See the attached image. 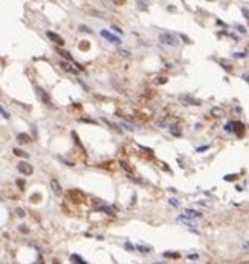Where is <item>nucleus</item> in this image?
Here are the masks:
<instances>
[{
  "mask_svg": "<svg viewBox=\"0 0 249 264\" xmlns=\"http://www.w3.org/2000/svg\"><path fill=\"white\" fill-rule=\"evenodd\" d=\"M159 41H161L162 45H165V46H173V47L179 46V38H177L174 34H171V32H162L161 35H159Z\"/></svg>",
  "mask_w": 249,
  "mask_h": 264,
  "instance_id": "1",
  "label": "nucleus"
},
{
  "mask_svg": "<svg viewBox=\"0 0 249 264\" xmlns=\"http://www.w3.org/2000/svg\"><path fill=\"white\" fill-rule=\"evenodd\" d=\"M67 197L73 201V203H84V201H86V194L81 192L79 190H69Z\"/></svg>",
  "mask_w": 249,
  "mask_h": 264,
  "instance_id": "2",
  "label": "nucleus"
},
{
  "mask_svg": "<svg viewBox=\"0 0 249 264\" xmlns=\"http://www.w3.org/2000/svg\"><path fill=\"white\" fill-rule=\"evenodd\" d=\"M17 170H19L21 174H25V176H31L34 173L32 165H29L28 162H19V164H17Z\"/></svg>",
  "mask_w": 249,
  "mask_h": 264,
  "instance_id": "3",
  "label": "nucleus"
},
{
  "mask_svg": "<svg viewBox=\"0 0 249 264\" xmlns=\"http://www.w3.org/2000/svg\"><path fill=\"white\" fill-rule=\"evenodd\" d=\"M35 92H37V96L40 99H41V102H44V104H47V105H51L52 104V101H51V96L47 95V92H44L41 87H35Z\"/></svg>",
  "mask_w": 249,
  "mask_h": 264,
  "instance_id": "4",
  "label": "nucleus"
},
{
  "mask_svg": "<svg viewBox=\"0 0 249 264\" xmlns=\"http://www.w3.org/2000/svg\"><path fill=\"white\" fill-rule=\"evenodd\" d=\"M99 34H101V37H104L105 40H109L110 43H118V45H119V43H121V40H119L118 37H115L113 34H110L109 31H105V29H103V31H101Z\"/></svg>",
  "mask_w": 249,
  "mask_h": 264,
  "instance_id": "5",
  "label": "nucleus"
},
{
  "mask_svg": "<svg viewBox=\"0 0 249 264\" xmlns=\"http://www.w3.org/2000/svg\"><path fill=\"white\" fill-rule=\"evenodd\" d=\"M179 99L182 101V102H185L186 105H200V101H199V99H194V98H191V96H188V95L180 96Z\"/></svg>",
  "mask_w": 249,
  "mask_h": 264,
  "instance_id": "6",
  "label": "nucleus"
},
{
  "mask_svg": "<svg viewBox=\"0 0 249 264\" xmlns=\"http://www.w3.org/2000/svg\"><path fill=\"white\" fill-rule=\"evenodd\" d=\"M47 37L51 38V40L54 41V43H57L58 46H63V45H64V40L60 37L58 34H55V32H51V31H47Z\"/></svg>",
  "mask_w": 249,
  "mask_h": 264,
  "instance_id": "7",
  "label": "nucleus"
},
{
  "mask_svg": "<svg viewBox=\"0 0 249 264\" xmlns=\"http://www.w3.org/2000/svg\"><path fill=\"white\" fill-rule=\"evenodd\" d=\"M51 188H52V191H54L57 196H61V194H63V191H61V185L57 182L55 179L51 180Z\"/></svg>",
  "mask_w": 249,
  "mask_h": 264,
  "instance_id": "8",
  "label": "nucleus"
},
{
  "mask_svg": "<svg viewBox=\"0 0 249 264\" xmlns=\"http://www.w3.org/2000/svg\"><path fill=\"white\" fill-rule=\"evenodd\" d=\"M234 131H235V134L238 136V138H242L243 136V131H244V125L242 124V122H234Z\"/></svg>",
  "mask_w": 249,
  "mask_h": 264,
  "instance_id": "9",
  "label": "nucleus"
},
{
  "mask_svg": "<svg viewBox=\"0 0 249 264\" xmlns=\"http://www.w3.org/2000/svg\"><path fill=\"white\" fill-rule=\"evenodd\" d=\"M211 115L214 118H223L225 112H223V108H220V107H212L211 108Z\"/></svg>",
  "mask_w": 249,
  "mask_h": 264,
  "instance_id": "10",
  "label": "nucleus"
},
{
  "mask_svg": "<svg viewBox=\"0 0 249 264\" xmlns=\"http://www.w3.org/2000/svg\"><path fill=\"white\" fill-rule=\"evenodd\" d=\"M70 261H72L73 264H87L84 259L79 257V255H77V253H73V255H70Z\"/></svg>",
  "mask_w": 249,
  "mask_h": 264,
  "instance_id": "11",
  "label": "nucleus"
},
{
  "mask_svg": "<svg viewBox=\"0 0 249 264\" xmlns=\"http://www.w3.org/2000/svg\"><path fill=\"white\" fill-rule=\"evenodd\" d=\"M17 140H19L20 144H28V142H31V138H29V134H26V133H20L17 136Z\"/></svg>",
  "mask_w": 249,
  "mask_h": 264,
  "instance_id": "12",
  "label": "nucleus"
},
{
  "mask_svg": "<svg viewBox=\"0 0 249 264\" xmlns=\"http://www.w3.org/2000/svg\"><path fill=\"white\" fill-rule=\"evenodd\" d=\"M185 212H186V217H190V218H199V217H202L200 212H197V211H193V209H186Z\"/></svg>",
  "mask_w": 249,
  "mask_h": 264,
  "instance_id": "13",
  "label": "nucleus"
},
{
  "mask_svg": "<svg viewBox=\"0 0 249 264\" xmlns=\"http://www.w3.org/2000/svg\"><path fill=\"white\" fill-rule=\"evenodd\" d=\"M60 66H61V67H63L64 70H69V72H72V73H77V69H73L72 66H70L69 63H66V61H61Z\"/></svg>",
  "mask_w": 249,
  "mask_h": 264,
  "instance_id": "14",
  "label": "nucleus"
},
{
  "mask_svg": "<svg viewBox=\"0 0 249 264\" xmlns=\"http://www.w3.org/2000/svg\"><path fill=\"white\" fill-rule=\"evenodd\" d=\"M96 211H99V212H107V214H115V208H109V206H101V208H96Z\"/></svg>",
  "mask_w": 249,
  "mask_h": 264,
  "instance_id": "15",
  "label": "nucleus"
},
{
  "mask_svg": "<svg viewBox=\"0 0 249 264\" xmlns=\"http://www.w3.org/2000/svg\"><path fill=\"white\" fill-rule=\"evenodd\" d=\"M170 131H171L173 136H177V138H179V136L182 134L180 128H179V127H176V125H171V127H170Z\"/></svg>",
  "mask_w": 249,
  "mask_h": 264,
  "instance_id": "16",
  "label": "nucleus"
},
{
  "mask_svg": "<svg viewBox=\"0 0 249 264\" xmlns=\"http://www.w3.org/2000/svg\"><path fill=\"white\" fill-rule=\"evenodd\" d=\"M136 249L139 250V252H142V253H150V252H152V247H148V246H142V244L136 246Z\"/></svg>",
  "mask_w": 249,
  "mask_h": 264,
  "instance_id": "17",
  "label": "nucleus"
},
{
  "mask_svg": "<svg viewBox=\"0 0 249 264\" xmlns=\"http://www.w3.org/2000/svg\"><path fill=\"white\" fill-rule=\"evenodd\" d=\"M14 154L15 156H20V157H28L29 154L26 151H23V150H20V148H14Z\"/></svg>",
  "mask_w": 249,
  "mask_h": 264,
  "instance_id": "18",
  "label": "nucleus"
},
{
  "mask_svg": "<svg viewBox=\"0 0 249 264\" xmlns=\"http://www.w3.org/2000/svg\"><path fill=\"white\" fill-rule=\"evenodd\" d=\"M220 64L223 66V69H225V70H228V72H231V70H232V66H231L229 63H226L225 60H220Z\"/></svg>",
  "mask_w": 249,
  "mask_h": 264,
  "instance_id": "19",
  "label": "nucleus"
},
{
  "mask_svg": "<svg viewBox=\"0 0 249 264\" xmlns=\"http://www.w3.org/2000/svg\"><path fill=\"white\" fill-rule=\"evenodd\" d=\"M118 54L121 55V57H124V58H130V57H132L130 52H128V51H124V49H119V51H118Z\"/></svg>",
  "mask_w": 249,
  "mask_h": 264,
  "instance_id": "20",
  "label": "nucleus"
},
{
  "mask_svg": "<svg viewBox=\"0 0 249 264\" xmlns=\"http://www.w3.org/2000/svg\"><path fill=\"white\" fill-rule=\"evenodd\" d=\"M57 52H58V54H61V55L64 57V58L72 60V57H70V54H69V52H66V51H63V49H57Z\"/></svg>",
  "mask_w": 249,
  "mask_h": 264,
  "instance_id": "21",
  "label": "nucleus"
},
{
  "mask_svg": "<svg viewBox=\"0 0 249 264\" xmlns=\"http://www.w3.org/2000/svg\"><path fill=\"white\" fill-rule=\"evenodd\" d=\"M225 130L228 131V133H231V131H234V122H228V124L225 125Z\"/></svg>",
  "mask_w": 249,
  "mask_h": 264,
  "instance_id": "22",
  "label": "nucleus"
},
{
  "mask_svg": "<svg viewBox=\"0 0 249 264\" xmlns=\"http://www.w3.org/2000/svg\"><path fill=\"white\" fill-rule=\"evenodd\" d=\"M0 115H2L3 118H6V119H9V113H8L6 110L2 107V105H0Z\"/></svg>",
  "mask_w": 249,
  "mask_h": 264,
  "instance_id": "23",
  "label": "nucleus"
},
{
  "mask_svg": "<svg viewBox=\"0 0 249 264\" xmlns=\"http://www.w3.org/2000/svg\"><path fill=\"white\" fill-rule=\"evenodd\" d=\"M79 31H81V32H86V34H90L92 32V29L89 28V26H84V25L79 26Z\"/></svg>",
  "mask_w": 249,
  "mask_h": 264,
  "instance_id": "24",
  "label": "nucleus"
},
{
  "mask_svg": "<svg viewBox=\"0 0 249 264\" xmlns=\"http://www.w3.org/2000/svg\"><path fill=\"white\" fill-rule=\"evenodd\" d=\"M79 49L87 51L89 49V41H81V43H79Z\"/></svg>",
  "mask_w": 249,
  "mask_h": 264,
  "instance_id": "25",
  "label": "nucleus"
},
{
  "mask_svg": "<svg viewBox=\"0 0 249 264\" xmlns=\"http://www.w3.org/2000/svg\"><path fill=\"white\" fill-rule=\"evenodd\" d=\"M235 179H237V174H228V176H225V180H228V182L235 180Z\"/></svg>",
  "mask_w": 249,
  "mask_h": 264,
  "instance_id": "26",
  "label": "nucleus"
},
{
  "mask_svg": "<svg viewBox=\"0 0 249 264\" xmlns=\"http://www.w3.org/2000/svg\"><path fill=\"white\" fill-rule=\"evenodd\" d=\"M119 165H121V166H122V168L126 170V171H128V173H132V168H128V165L126 164V162H119Z\"/></svg>",
  "mask_w": 249,
  "mask_h": 264,
  "instance_id": "27",
  "label": "nucleus"
},
{
  "mask_svg": "<svg viewBox=\"0 0 249 264\" xmlns=\"http://www.w3.org/2000/svg\"><path fill=\"white\" fill-rule=\"evenodd\" d=\"M15 212H17V215H19V217H25V215H26V214H25V211L21 209V208H17V209H15Z\"/></svg>",
  "mask_w": 249,
  "mask_h": 264,
  "instance_id": "28",
  "label": "nucleus"
},
{
  "mask_svg": "<svg viewBox=\"0 0 249 264\" xmlns=\"http://www.w3.org/2000/svg\"><path fill=\"white\" fill-rule=\"evenodd\" d=\"M164 255H165V257H170V258H179L180 257L179 253H170V252H165Z\"/></svg>",
  "mask_w": 249,
  "mask_h": 264,
  "instance_id": "29",
  "label": "nucleus"
},
{
  "mask_svg": "<svg viewBox=\"0 0 249 264\" xmlns=\"http://www.w3.org/2000/svg\"><path fill=\"white\" fill-rule=\"evenodd\" d=\"M168 201H170V205H173V206H176V208H177V206H179V201H177L176 199H170V200H168Z\"/></svg>",
  "mask_w": 249,
  "mask_h": 264,
  "instance_id": "30",
  "label": "nucleus"
},
{
  "mask_svg": "<svg viewBox=\"0 0 249 264\" xmlns=\"http://www.w3.org/2000/svg\"><path fill=\"white\" fill-rule=\"evenodd\" d=\"M242 12H243V15H244V17H246V19L249 20V9H248V8H243V9H242Z\"/></svg>",
  "mask_w": 249,
  "mask_h": 264,
  "instance_id": "31",
  "label": "nucleus"
},
{
  "mask_svg": "<svg viewBox=\"0 0 249 264\" xmlns=\"http://www.w3.org/2000/svg\"><path fill=\"white\" fill-rule=\"evenodd\" d=\"M237 29H238V32H242V34L246 32V28H244V26H242V25H237Z\"/></svg>",
  "mask_w": 249,
  "mask_h": 264,
  "instance_id": "32",
  "label": "nucleus"
},
{
  "mask_svg": "<svg viewBox=\"0 0 249 264\" xmlns=\"http://www.w3.org/2000/svg\"><path fill=\"white\" fill-rule=\"evenodd\" d=\"M126 249L127 250H135V246H133L132 243H126Z\"/></svg>",
  "mask_w": 249,
  "mask_h": 264,
  "instance_id": "33",
  "label": "nucleus"
},
{
  "mask_svg": "<svg viewBox=\"0 0 249 264\" xmlns=\"http://www.w3.org/2000/svg\"><path fill=\"white\" fill-rule=\"evenodd\" d=\"M17 185L20 186V190H25V182H23V180H17Z\"/></svg>",
  "mask_w": 249,
  "mask_h": 264,
  "instance_id": "34",
  "label": "nucleus"
},
{
  "mask_svg": "<svg viewBox=\"0 0 249 264\" xmlns=\"http://www.w3.org/2000/svg\"><path fill=\"white\" fill-rule=\"evenodd\" d=\"M234 57H237V58H243V57H246V55H244L243 52H235Z\"/></svg>",
  "mask_w": 249,
  "mask_h": 264,
  "instance_id": "35",
  "label": "nucleus"
},
{
  "mask_svg": "<svg viewBox=\"0 0 249 264\" xmlns=\"http://www.w3.org/2000/svg\"><path fill=\"white\" fill-rule=\"evenodd\" d=\"M112 28H113V31H118V32H119V34H122V31H121V29H119V28H118V26H116V25H113V26H112Z\"/></svg>",
  "mask_w": 249,
  "mask_h": 264,
  "instance_id": "36",
  "label": "nucleus"
},
{
  "mask_svg": "<svg viewBox=\"0 0 249 264\" xmlns=\"http://www.w3.org/2000/svg\"><path fill=\"white\" fill-rule=\"evenodd\" d=\"M158 82H161V84H164V82H167V78H158Z\"/></svg>",
  "mask_w": 249,
  "mask_h": 264,
  "instance_id": "37",
  "label": "nucleus"
},
{
  "mask_svg": "<svg viewBox=\"0 0 249 264\" xmlns=\"http://www.w3.org/2000/svg\"><path fill=\"white\" fill-rule=\"evenodd\" d=\"M208 148H210L208 145H206V147H199V148H197V151H205V150H208Z\"/></svg>",
  "mask_w": 249,
  "mask_h": 264,
  "instance_id": "38",
  "label": "nucleus"
},
{
  "mask_svg": "<svg viewBox=\"0 0 249 264\" xmlns=\"http://www.w3.org/2000/svg\"><path fill=\"white\" fill-rule=\"evenodd\" d=\"M38 199H40V196H38V194H34L32 197H31V200H32V201H34V200H38Z\"/></svg>",
  "mask_w": 249,
  "mask_h": 264,
  "instance_id": "39",
  "label": "nucleus"
},
{
  "mask_svg": "<svg viewBox=\"0 0 249 264\" xmlns=\"http://www.w3.org/2000/svg\"><path fill=\"white\" fill-rule=\"evenodd\" d=\"M180 37H182V40H185L186 43H191V40H190L188 37H185V35H180Z\"/></svg>",
  "mask_w": 249,
  "mask_h": 264,
  "instance_id": "40",
  "label": "nucleus"
},
{
  "mask_svg": "<svg viewBox=\"0 0 249 264\" xmlns=\"http://www.w3.org/2000/svg\"><path fill=\"white\" fill-rule=\"evenodd\" d=\"M20 231L23 232V234H26V232H28V227H25V224H23V226L20 227Z\"/></svg>",
  "mask_w": 249,
  "mask_h": 264,
  "instance_id": "41",
  "label": "nucleus"
},
{
  "mask_svg": "<svg viewBox=\"0 0 249 264\" xmlns=\"http://www.w3.org/2000/svg\"><path fill=\"white\" fill-rule=\"evenodd\" d=\"M188 258H190V259H197V255H190Z\"/></svg>",
  "mask_w": 249,
  "mask_h": 264,
  "instance_id": "42",
  "label": "nucleus"
},
{
  "mask_svg": "<svg viewBox=\"0 0 249 264\" xmlns=\"http://www.w3.org/2000/svg\"><path fill=\"white\" fill-rule=\"evenodd\" d=\"M154 264H165V263H154Z\"/></svg>",
  "mask_w": 249,
  "mask_h": 264,
  "instance_id": "43",
  "label": "nucleus"
}]
</instances>
